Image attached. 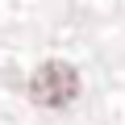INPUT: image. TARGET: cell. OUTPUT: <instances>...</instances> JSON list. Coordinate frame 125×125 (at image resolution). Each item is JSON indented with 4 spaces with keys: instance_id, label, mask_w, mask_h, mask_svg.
<instances>
[{
    "instance_id": "6da1fadb",
    "label": "cell",
    "mask_w": 125,
    "mask_h": 125,
    "mask_svg": "<svg viewBox=\"0 0 125 125\" xmlns=\"http://www.w3.org/2000/svg\"><path fill=\"white\" fill-rule=\"evenodd\" d=\"M79 96V71L62 58H50L29 75V100L42 108H67Z\"/></svg>"
}]
</instances>
